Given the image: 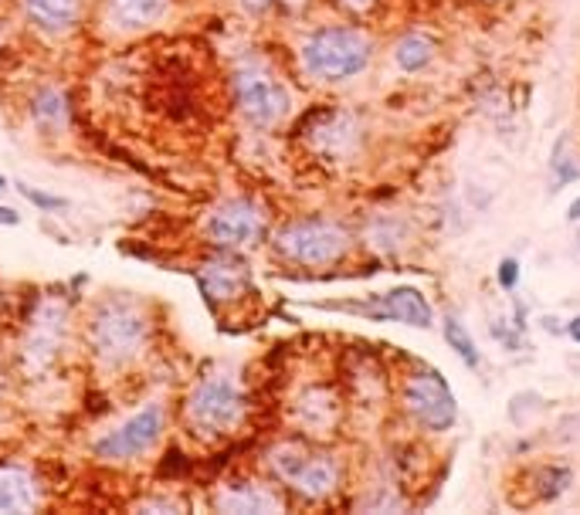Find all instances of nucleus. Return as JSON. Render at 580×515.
Listing matches in <instances>:
<instances>
[{
  "mask_svg": "<svg viewBox=\"0 0 580 515\" xmlns=\"http://www.w3.org/2000/svg\"><path fill=\"white\" fill-rule=\"evenodd\" d=\"M136 512H183V505L177 499H170V495H153V499L136 505Z\"/></svg>",
  "mask_w": 580,
  "mask_h": 515,
  "instance_id": "nucleus-25",
  "label": "nucleus"
},
{
  "mask_svg": "<svg viewBox=\"0 0 580 515\" xmlns=\"http://www.w3.org/2000/svg\"><path fill=\"white\" fill-rule=\"evenodd\" d=\"M17 190L25 197L31 207H38V210H68V200L58 197V193H48L41 190V187H27V183H17Z\"/></svg>",
  "mask_w": 580,
  "mask_h": 515,
  "instance_id": "nucleus-23",
  "label": "nucleus"
},
{
  "mask_svg": "<svg viewBox=\"0 0 580 515\" xmlns=\"http://www.w3.org/2000/svg\"><path fill=\"white\" fill-rule=\"evenodd\" d=\"M567 333H570V339H574V343H580V316L567 322Z\"/></svg>",
  "mask_w": 580,
  "mask_h": 515,
  "instance_id": "nucleus-29",
  "label": "nucleus"
},
{
  "mask_svg": "<svg viewBox=\"0 0 580 515\" xmlns=\"http://www.w3.org/2000/svg\"><path fill=\"white\" fill-rule=\"evenodd\" d=\"M21 14L34 31L58 38L82 24L85 0H21Z\"/></svg>",
  "mask_w": 580,
  "mask_h": 515,
  "instance_id": "nucleus-13",
  "label": "nucleus"
},
{
  "mask_svg": "<svg viewBox=\"0 0 580 515\" xmlns=\"http://www.w3.org/2000/svg\"><path fill=\"white\" fill-rule=\"evenodd\" d=\"M7 187H11V180H7V177H4V173H0V193L7 190Z\"/></svg>",
  "mask_w": 580,
  "mask_h": 515,
  "instance_id": "nucleus-31",
  "label": "nucleus"
},
{
  "mask_svg": "<svg viewBox=\"0 0 580 515\" xmlns=\"http://www.w3.org/2000/svg\"><path fill=\"white\" fill-rule=\"evenodd\" d=\"M17 224H21V214L14 207L0 204V228H17Z\"/></svg>",
  "mask_w": 580,
  "mask_h": 515,
  "instance_id": "nucleus-27",
  "label": "nucleus"
},
{
  "mask_svg": "<svg viewBox=\"0 0 580 515\" xmlns=\"http://www.w3.org/2000/svg\"><path fill=\"white\" fill-rule=\"evenodd\" d=\"M163 434H167V407L150 400L119 427L103 434L92 444V451L103 462H140L143 454H150L163 441Z\"/></svg>",
  "mask_w": 580,
  "mask_h": 515,
  "instance_id": "nucleus-5",
  "label": "nucleus"
},
{
  "mask_svg": "<svg viewBox=\"0 0 580 515\" xmlns=\"http://www.w3.org/2000/svg\"><path fill=\"white\" fill-rule=\"evenodd\" d=\"M285 485H292V491L302 495V499H310V502H322V499H329L339 489V464H336L333 454H312V451H306V458L299 462V468L292 471V478Z\"/></svg>",
  "mask_w": 580,
  "mask_h": 515,
  "instance_id": "nucleus-12",
  "label": "nucleus"
},
{
  "mask_svg": "<svg viewBox=\"0 0 580 515\" xmlns=\"http://www.w3.org/2000/svg\"><path fill=\"white\" fill-rule=\"evenodd\" d=\"M570 481H574L570 468H564V464H546L540 475H536V491H540V502H556V499L567 491Z\"/></svg>",
  "mask_w": 580,
  "mask_h": 515,
  "instance_id": "nucleus-22",
  "label": "nucleus"
},
{
  "mask_svg": "<svg viewBox=\"0 0 580 515\" xmlns=\"http://www.w3.org/2000/svg\"><path fill=\"white\" fill-rule=\"evenodd\" d=\"M41 505V489L34 475L27 468H14V464H0V512L21 515L34 512Z\"/></svg>",
  "mask_w": 580,
  "mask_h": 515,
  "instance_id": "nucleus-15",
  "label": "nucleus"
},
{
  "mask_svg": "<svg viewBox=\"0 0 580 515\" xmlns=\"http://www.w3.org/2000/svg\"><path fill=\"white\" fill-rule=\"evenodd\" d=\"M296 413H299V424L306 427L310 434H329L336 427V417H339V403L329 390H322V386H312L306 390L296 403Z\"/></svg>",
  "mask_w": 580,
  "mask_h": 515,
  "instance_id": "nucleus-17",
  "label": "nucleus"
},
{
  "mask_svg": "<svg viewBox=\"0 0 580 515\" xmlns=\"http://www.w3.org/2000/svg\"><path fill=\"white\" fill-rule=\"evenodd\" d=\"M435 58V44H431V38H425V34H404V38L394 44V62L404 68V72H421L428 62Z\"/></svg>",
  "mask_w": 580,
  "mask_h": 515,
  "instance_id": "nucleus-20",
  "label": "nucleus"
},
{
  "mask_svg": "<svg viewBox=\"0 0 580 515\" xmlns=\"http://www.w3.org/2000/svg\"><path fill=\"white\" fill-rule=\"evenodd\" d=\"M204 231L211 245L228 248V251L251 248L265 238V214L245 197H231V200H221L218 207H211Z\"/></svg>",
  "mask_w": 580,
  "mask_h": 515,
  "instance_id": "nucleus-7",
  "label": "nucleus"
},
{
  "mask_svg": "<svg viewBox=\"0 0 580 515\" xmlns=\"http://www.w3.org/2000/svg\"><path fill=\"white\" fill-rule=\"evenodd\" d=\"M27 112H31V122L38 129H64L68 126V102H64L62 89H54V85H44L31 95V105H27Z\"/></svg>",
  "mask_w": 580,
  "mask_h": 515,
  "instance_id": "nucleus-19",
  "label": "nucleus"
},
{
  "mask_svg": "<svg viewBox=\"0 0 580 515\" xmlns=\"http://www.w3.org/2000/svg\"><path fill=\"white\" fill-rule=\"evenodd\" d=\"M312 142L319 146L322 153L343 156L357 142V126H353V119L347 112H322V122L312 129Z\"/></svg>",
  "mask_w": 580,
  "mask_h": 515,
  "instance_id": "nucleus-18",
  "label": "nucleus"
},
{
  "mask_svg": "<svg viewBox=\"0 0 580 515\" xmlns=\"http://www.w3.org/2000/svg\"><path fill=\"white\" fill-rule=\"evenodd\" d=\"M496 282L503 285L506 292H513L516 282H519V261H516V258H503V261H499V271H496Z\"/></svg>",
  "mask_w": 580,
  "mask_h": 515,
  "instance_id": "nucleus-26",
  "label": "nucleus"
},
{
  "mask_svg": "<svg viewBox=\"0 0 580 515\" xmlns=\"http://www.w3.org/2000/svg\"><path fill=\"white\" fill-rule=\"evenodd\" d=\"M404 407L428 431H448L458 417V403L448 384L431 370H418L404 384Z\"/></svg>",
  "mask_w": 580,
  "mask_h": 515,
  "instance_id": "nucleus-8",
  "label": "nucleus"
},
{
  "mask_svg": "<svg viewBox=\"0 0 580 515\" xmlns=\"http://www.w3.org/2000/svg\"><path fill=\"white\" fill-rule=\"evenodd\" d=\"M234 105L248 126L275 129L289 116L292 99H289V89L282 82L269 75L265 68H241L234 75Z\"/></svg>",
  "mask_w": 580,
  "mask_h": 515,
  "instance_id": "nucleus-6",
  "label": "nucleus"
},
{
  "mask_svg": "<svg viewBox=\"0 0 580 515\" xmlns=\"http://www.w3.org/2000/svg\"><path fill=\"white\" fill-rule=\"evenodd\" d=\"M245 411L248 400L241 386L224 370L197 380V386L187 394V403H183L187 427L201 438H228L234 427L245 421Z\"/></svg>",
  "mask_w": 580,
  "mask_h": 515,
  "instance_id": "nucleus-3",
  "label": "nucleus"
},
{
  "mask_svg": "<svg viewBox=\"0 0 580 515\" xmlns=\"http://www.w3.org/2000/svg\"><path fill=\"white\" fill-rule=\"evenodd\" d=\"M554 173H556V190L570 180H580V167L567 156V136L556 142V150H554Z\"/></svg>",
  "mask_w": 580,
  "mask_h": 515,
  "instance_id": "nucleus-24",
  "label": "nucleus"
},
{
  "mask_svg": "<svg viewBox=\"0 0 580 515\" xmlns=\"http://www.w3.org/2000/svg\"><path fill=\"white\" fill-rule=\"evenodd\" d=\"M374 41L357 27H319L302 41V68L316 82H347L370 64Z\"/></svg>",
  "mask_w": 580,
  "mask_h": 515,
  "instance_id": "nucleus-2",
  "label": "nucleus"
},
{
  "mask_svg": "<svg viewBox=\"0 0 580 515\" xmlns=\"http://www.w3.org/2000/svg\"><path fill=\"white\" fill-rule=\"evenodd\" d=\"M173 0H105V17L119 31H146L170 14Z\"/></svg>",
  "mask_w": 580,
  "mask_h": 515,
  "instance_id": "nucleus-16",
  "label": "nucleus"
},
{
  "mask_svg": "<svg viewBox=\"0 0 580 515\" xmlns=\"http://www.w3.org/2000/svg\"><path fill=\"white\" fill-rule=\"evenodd\" d=\"M367 316H374L380 322H404V326H421L428 329L435 322V309L418 288H390L384 296H377L370 306H363Z\"/></svg>",
  "mask_w": 580,
  "mask_h": 515,
  "instance_id": "nucleus-11",
  "label": "nucleus"
},
{
  "mask_svg": "<svg viewBox=\"0 0 580 515\" xmlns=\"http://www.w3.org/2000/svg\"><path fill=\"white\" fill-rule=\"evenodd\" d=\"M377 0H339V7H347L349 14H367Z\"/></svg>",
  "mask_w": 580,
  "mask_h": 515,
  "instance_id": "nucleus-28",
  "label": "nucleus"
},
{
  "mask_svg": "<svg viewBox=\"0 0 580 515\" xmlns=\"http://www.w3.org/2000/svg\"><path fill=\"white\" fill-rule=\"evenodd\" d=\"M214 509L218 512H282L285 502L279 499V491L271 485H261V481H238V485H228L214 495Z\"/></svg>",
  "mask_w": 580,
  "mask_h": 515,
  "instance_id": "nucleus-14",
  "label": "nucleus"
},
{
  "mask_svg": "<svg viewBox=\"0 0 580 515\" xmlns=\"http://www.w3.org/2000/svg\"><path fill=\"white\" fill-rule=\"evenodd\" d=\"M574 241H577V251H580V224H577V238H574Z\"/></svg>",
  "mask_w": 580,
  "mask_h": 515,
  "instance_id": "nucleus-32",
  "label": "nucleus"
},
{
  "mask_svg": "<svg viewBox=\"0 0 580 515\" xmlns=\"http://www.w3.org/2000/svg\"><path fill=\"white\" fill-rule=\"evenodd\" d=\"M567 220H570V224H580V197H577V200H574V204H570Z\"/></svg>",
  "mask_w": 580,
  "mask_h": 515,
  "instance_id": "nucleus-30",
  "label": "nucleus"
},
{
  "mask_svg": "<svg viewBox=\"0 0 580 515\" xmlns=\"http://www.w3.org/2000/svg\"><path fill=\"white\" fill-rule=\"evenodd\" d=\"M197 285L211 302H238L245 298L248 285H251V268L234 251L218 248V255H211L197 268Z\"/></svg>",
  "mask_w": 580,
  "mask_h": 515,
  "instance_id": "nucleus-10",
  "label": "nucleus"
},
{
  "mask_svg": "<svg viewBox=\"0 0 580 515\" xmlns=\"http://www.w3.org/2000/svg\"><path fill=\"white\" fill-rule=\"evenodd\" d=\"M275 251L302 268H326L349 251V231L329 218H299L275 234Z\"/></svg>",
  "mask_w": 580,
  "mask_h": 515,
  "instance_id": "nucleus-4",
  "label": "nucleus"
},
{
  "mask_svg": "<svg viewBox=\"0 0 580 515\" xmlns=\"http://www.w3.org/2000/svg\"><path fill=\"white\" fill-rule=\"evenodd\" d=\"M85 339H89L92 356L103 366H113V370L129 366L140 360L150 343V316L133 298H105L89 316Z\"/></svg>",
  "mask_w": 580,
  "mask_h": 515,
  "instance_id": "nucleus-1",
  "label": "nucleus"
},
{
  "mask_svg": "<svg viewBox=\"0 0 580 515\" xmlns=\"http://www.w3.org/2000/svg\"><path fill=\"white\" fill-rule=\"evenodd\" d=\"M445 343H448V349H455V356H458L465 366H472V370L482 366V356H478V349H476V339L468 335V329H465L458 319H445Z\"/></svg>",
  "mask_w": 580,
  "mask_h": 515,
  "instance_id": "nucleus-21",
  "label": "nucleus"
},
{
  "mask_svg": "<svg viewBox=\"0 0 580 515\" xmlns=\"http://www.w3.org/2000/svg\"><path fill=\"white\" fill-rule=\"evenodd\" d=\"M64 333H68V309L58 298L41 302V309L31 316L25 333V360L31 366H48V363L62 353Z\"/></svg>",
  "mask_w": 580,
  "mask_h": 515,
  "instance_id": "nucleus-9",
  "label": "nucleus"
}]
</instances>
